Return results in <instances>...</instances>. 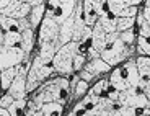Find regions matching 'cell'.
I'll return each mask as SVG.
<instances>
[{
    "mask_svg": "<svg viewBox=\"0 0 150 116\" xmlns=\"http://www.w3.org/2000/svg\"><path fill=\"white\" fill-rule=\"evenodd\" d=\"M69 92V82L67 79H56L51 82L44 83L41 90L34 95L33 101L30 103V110L41 111L42 105L46 103H65Z\"/></svg>",
    "mask_w": 150,
    "mask_h": 116,
    "instance_id": "6da1fadb",
    "label": "cell"
},
{
    "mask_svg": "<svg viewBox=\"0 0 150 116\" xmlns=\"http://www.w3.org/2000/svg\"><path fill=\"white\" fill-rule=\"evenodd\" d=\"M80 53L79 43H69L64 48H60L56 53V57L52 60L54 70L59 72L60 75H69L74 72V59Z\"/></svg>",
    "mask_w": 150,
    "mask_h": 116,
    "instance_id": "7a4b0ae2",
    "label": "cell"
},
{
    "mask_svg": "<svg viewBox=\"0 0 150 116\" xmlns=\"http://www.w3.org/2000/svg\"><path fill=\"white\" fill-rule=\"evenodd\" d=\"M132 53H134V46L129 48V46H126L121 39H117L116 43L106 46L101 53H100V57L111 67V65H117L119 62L127 60L129 57L132 56Z\"/></svg>",
    "mask_w": 150,
    "mask_h": 116,
    "instance_id": "3957f363",
    "label": "cell"
},
{
    "mask_svg": "<svg viewBox=\"0 0 150 116\" xmlns=\"http://www.w3.org/2000/svg\"><path fill=\"white\" fill-rule=\"evenodd\" d=\"M77 10V2H49L47 4V10H46V16L52 18L56 23L62 25L64 21H67L72 15H75Z\"/></svg>",
    "mask_w": 150,
    "mask_h": 116,
    "instance_id": "277c9868",
    "label": "cell"
},
{
    "mask_svg": "<svg viewBox=\"0 0 150 116\" xmlns=\"http://www.w3.org/2000/svg\"><path fill=\"white\" fill-rule=\"evenodd\" d=\"M117 103L121 106H127V108H135V110H145L150 108L149 100L142 88H127L126 92H121L117 97Z\"/></svg>",
    "mask_w": 150,
    "mask_h": 116,
    "instance_id": "5b68a950",
    "label": "cell"
},
{
    "mask_svg": "<svg viewBox=\"0 0 150 116\" xmlns=\"http://www.w3.org/2000/svg\"><path fill=\"white\" fill-rule=\"evenodd\" d=\"M26 54L21 48H4L2 54H0V69L7 70V69H13L25 60Z\"/></svg>",
    "mask_w": 150,
    "mask_h": 116,
    "instance_id": "8992f818",
    "label": "cell"
},
{
    "mask_svg": "<svg viewBox=\"0 0 150 116\" xmlns=\"http://www.w3.org/2000/svg\"><path fill=\"white\" fill-rule=\"evenodd\" d=\"M59 31H60L59 23H56L52 18L46 16L41 23V28H39V44L41 43H52V44H56L57 38H59Z\"/></svg>",
    "mask_w": 150,
    "mask_h": 116,
    "instance_id": "52a82bcc",
    "label": "cell"
},
{
    "mask_svg": "<svg viewBox=\"0 0 150 116\" xmlns=\"http://www.w3.org/2000/svg\"><path fill=\"white\" fill-rule=\"evenodd\" d=\"M121 74H122V77L129 88H139L140 82H142V77H140L139 70H137L135 60H131V59L126 60L124 65L121 67Z\"/></svg>",
    "mask_w": 150,
    "mask_h": 116,
    "instance_id": "ba28073f",
    "label": "cell"
},
{
    "mask_svg": "<svg viewBox=\"0 0 150 116\" xmlns=\"http://www.w3.org/2000/svg\"><path fill=\"white\" fill-rule=\"evenodd\" d=\"M30 70L36 75V79L39 80V82H44L47 77H51V75H52V72H56V70H54L52 62H44V60H42L39 56H36L33 59Z\"/></svg>",
    "mask_w": 150,
    "mask_h": 116,
    "instance_id": "9c48e42d",
    "label": "cell"
},
{
    "mask_svg": "<svg viewBox=\"0 0 150 116\" xmlns=\"http://www.w3.org/2000/svg\"><path fill=\"white\" fill-rule=\"evenodd\" d=\"M7 93L11 95L15 100L25 98V95H26V75H16V79L13 80V83L8 88Z\"/></svg>",
    "mask_w": 150,
    "mask_h": 116,
    "instance_id": "30bf717a",
    "label": "cell"
},
{
    "mask_svg": "<svg viewBox=\"0 0 150 116\" xmlns=\"http://www.w3.org/2000/svg\"><path fill=\"white\" fill-rule=\"evenodd\" d=\"M106 36L108 34L103 31V28L100 26V23H96L93 26V33H91V48L96 53H101L103 49L106 48Z\"/></svg>",
    "mask_w": 150,
    "mask_h": 116,
    "instance_id": "8fae6325",
    "label": "cell"
},
{
    "mask_svg": "<svg viewBox=\"0 0 150 116\" xmlns=\"http://www.w3.org/2000/svg\"><path fill=\"white\" fill-rule=\"evenodd\" d=\"M109 69H111V67H109L108 64H106L101 57H98V59L88 60V62L85 64V69H83V70H86L88 74L93 75V77H96V75H101V74L109 72Z\"/></svg>",
    "mask_w": 150,
    "mask_h": 116,
    "instance_id": "7c38bea8",
    "label": "cell"
},
{
    "mask_svg": "<svg viewBox=\"0 0 150 116\" xmlns=\"http://www.w3.org/2000/svg\"><path fill=\"white\" fill-rule=\"evenodd\" d=\"M109 87L111 88H114L116 92H126V90L129 88L127 87V83H126V80H124V77H122V74H121V67H117V69H114L112 70V74H111V77H109Z\"/></svg>",
    "mask_w": 150,
    "mask_h": 116,
    "instance_id": "4fadbf2b",
    "label": "cell"
},
{
    "mask_svg": "<svg viewBox=\"0 0 150 116\" xmlns=\"http://www.w3.org/2000/svg\"><path fill=\"white\" fill-rule=\"evenodd\" d=\"M98 23H100V26L103 28V31H105L106 34L116 33V28H117V18H116V16H112L111 13H106L105 16H101V18L98 20Z\"/></svg>",
    "mask_w": 150,
    "mask_h": 116,
    "instance_id": "5bb4252c",
    "label": "cell"
},
{
    "mask_svg": "<svg viewBox=\"0 0 150 116\" xmlns=\"http://www.w3.org/2000/svg\"><path fill=\"white\" fill-rule=\"evenodd\" d=\"M44 13H46V4L31 8V13H30V16H28L30 25H31V30H34L38 25H41L42 23V20H44Z\"/></svg>",
    "mask_w": 150,
    "mask_h": 116,
    "instance_id": "9a60e30c",
    "label": "cell"
},
{
    "mask_svg": "<svg viewBox=\"0 0 150 116\" xmlns=\"http://www.w3.org/2000/svg\"><path fill=\"white\" fill-rule=\"evenodd\" d=\"M56 53H57L56 44H52V43H41V48H39V54L38 56L41 57L44 62H52L54 57H56Z\"/></svg>",
    "mask_w": 150,
    "mask_h": 116,
    "instance_id": "2e32d148",
    "label": "cell"
},
{
    "mask_svg": "<svg viewBox=\"0 0 150 116\" xmlns=\"http://www.w3.org/2000/svg\"><path fill=\"white\" fill-rule=\"evenodd\" d=\"M33 46H34V30H28V31H25V33H21L20 48L25 51V54H26V56H30Z\"/></svg>",
    "mask_w": 150,
    "mask_h": 116,
    "instance_id": "e0dca14e",
    "label": "cell"
},
{
    "mask_svg": "<svg viewBox=\"0 0 150 116\" xmlns=\"http://www.w3.org/2000/svg\"><path fill=\"white\" fill-rule=\"evenodd\" d=\"M83 5V10H85V18H86V26L88 28H93L95 25L98 23V20H100V16L96 15V11L93 10V5H91V2H82Z\"/></svg>",
    "mask_w": 150,
    "mask_h": 116,
    "instance_id": "ac0fdd59",
    "label": "cell"
},
{
    "mask_svg": "<svg viewBox=\"0 0 150 116\" xmlns=\"http://www.w3.org/2000/svg\"><path fill=\"white\" fill-rule=\"evenodd\" d=\"M135 65L142 79H150V57L149 56H139L135 59Z\"/></svg>",
    "mask_w": 150,
    "mask_h": 116,
    "instance_id": "d6986e66",
    "label": "cell"
},
{
    "mask_svg": "<svg viewBox=\"0 0 150 116\" xmlns=\"http://www.w3.org/2000/svg\"><path fill=\"white\" fill-rule=\"evenodd\" d=\"M16 75H18V72H16V67L7 69V70H2V77H0V87L8 92V88L11 87L13 80L16 79Z\"/></svg>",
    "mask_w": 150,
    "mask_h": 116,
    "instance_id": "ffe728a7",
    "label": "cell"
},
{
    "mask_svg": "<svg viewBox=\"0 0 150 116\" xmlns=\"http://www.w3.org/2000/svg\"><path fill=\"white\" fill-rule=\"evenodd\" d=\"M0 26L5 33H20L18 30V20H13L10 16L0 15Z\"/></svg>",
    "mask_w": 150,
    "mask_h": 116,
    "instance_id": "44dd1931",
    "label": "cell"
},
{
    "mask_svg": "<svg viewBox=\"0 0 150 116\" xmlns=\"http://www.w3.org/2000/svg\"><path fill=\"white\" fill-rule=\"evenodd\" d=\"M41 113L44 116H60L62 115V105L60 103H46V105H42Z\"/></svg>",
    "mask_w": 150,
    "mask_h": 116,
    "instance_id": "7402d4cb",
    "label": "cell"
},
{
    "mask_svg": "<svg viewBox=\"0 0 150 116\" xmlns=\"http://www.w3.org/2000/svg\"><path fill=\"white\" fill-rule=\"evenodd\" d=\"M137 26H139V38H150V26L144 18L142 11L137 13Z\"/></svg>",
    "mask_w": 150,
    "mask_h": 116,
    "instance_id": "603a6c76",
    "label": "cell"
},
{
    "mask_svg": "<svg viewBox=\"0 0 150 116\" xmlns=\"http://www.w3.org/2000/svg\"><path fill=\"white\" fill-rule=\"evenodd\" d=\"M21 41V33H5L4 48H18Z\"/></svg>",
    "mask_w": 150,
    "mask_h": 116,
    "instance_id": "cb8c5ba5",
    "label": "cell"
},
{
    "mask_svg": "<svg viewBox=\"0 0 150 116\" xmlns=\"http://www.w3.org/2000/svg\"><path fill=\"white\" fill-rule=\"evenodd\" d=\"M135 25V18H122V16H119L117 18V28L116 31L117 33H124V31H127V30H132Z\"/></svg>",
    "mask_w": 150,
    "mask_h": 116,
    "instance_id": "d4e9b609",
    "label": "cell"
},
{
    "mask_svg": "<svg viewBox=\"0 0 150 116\" xmlns=\"http://www.w3.org/2000/svg\"><path fill=\"white\" fill-rule=\"evenodd\" d=\"M108 8H109V13H111L112 16H116V18H119L121 11L126 8V0L124 2H117V0H111V2H108Z\"/></svg>",
    "mask_w": 150,
    "mask_h": 116,
    "instance_id": "484cf974",
    "label": "cell"
},
{
    "mask_svg": "<svg viewBox=\"0 0 150 116\" xmlns=\"http://www.w3.org/2000/svg\"><path fill=\"white\" fill-rule=\"evenodd\" d=\"M137 51L140 53V56L150 57V38H139L137 39Z\"/></svg>",
    "mask_w": 150,
    "mask_h": 116,
    "instance_id": "4316f807",
    "label": "cell"
},
{
    "mask_svg": "<svg viewBox=\"0 0 150 116\" xmlns=\"http://www.w3.org/2000/svg\"><path fill=\"white\" fill-rule=\"evenodd\" d=\"M119 39H121V41H122L126 46L132 48V46H134V43H135V31H134V28H132V30L124 31V33H121V34H119Z\"/></svg>",
    "mask_w": 150,
    "mask_h": 116,
    "instance_id": "83f0119b",
    "label": "cell"
},
{
    "mask_svg": "<svg viewBox=\"0 0 150 116\" xmlns=\"http://www.w3.org/2000/svg\"><path fill=\"white\" fill-rule=\"evenodd\" d=\"M93 5V10L96 11V15L101 18L105 16L106 13H109V8H108V2H103V0H98V2H91Z\"/></svg>",
    "mask_w": 150,
    "mask_h": 116,
    "instance_id": "f1b7e54d",
    "label": "cell"
},
{
    "mask_svg": "<svg viewBox=\"0 0 150 116\" xmlns=\"http://www.w3.org/2000/svg\"><path fill=\"white\" fill-rule=\"evenodd\" d=\"M72 93H74L75 98H82L85 93H88V83L83 82V80H79V83L75 85V88H74Z\"/></svg>",
    "mask_w": 150,
    "mask_h": 116,
    "instance_id": "f546056e",
    "label": "cell"
},
{
    "mask_svg": "<svg viewBox=\"0 0 150 116\" xmlns=\"http://www.w3.org/2000/svg\"><path fill=\"white\" fill-rule=\"evenodd\" d=\"M85 64H86V56L85 54H77V56H75V59H74V70L77 72H82L83 69H85Z\"/></svg>",
    "mask_w": 150,
    "mask_h": 116,
    "instance_id": "4dcf8cb0",
    "label": "cell"
},
{
    "mask_svg": "<svg viewBox=\"0 0 150 116\" xmlns=\"http://www.w3.org/2000/svg\"><path fill=\"white\" fill-rule=\"evenodd\" d=\"M137 13H139L137 7H126L122 11H121L119 16H122V18H135V16H137Z\"/></svg>",
    "mask_w": 150,
    "mask_h": 116,
    "instance_id": "1f68e13d",
    "label": "cell"
},
{
    "mask_svg": "<svg viewBox=\"0 0 150 116\" xmlns=\"http://www.w3.org/2000/svg\"><path fill=\"white\" fill-rule=\"evenodd\" d=\"M15 103V98L11 97V95H4V97L0 98V108H5V110H8L11 105Z\"/></svg>",
    "mask_w": 150,
    "mask_h": 116,
    "instance_id": "d6a6232c",
    "label": "cell"
},
{
    "mask_svg": "<svg viewBox=\"0 0 150 116\" xmlns=\"http://www.w3.org/2000/svg\"><path fill=\"white\" fill-rule=\"evenodd\" d=\"M139 88H142V92L145 93L147 100H149V105H150V79H142Z\"/></svg>",
    "mask_w": 150,
    "mask_h": 116,
    "instance_id": "836d02e7",
    "label": "cell"
},
{
    "mask_svg": "<svg viewBox=\"0 0 150 116\" xmlns=\"http://www.w3.org/2000/svg\"><path fill=\"white\" fill-rule=\"evenodd\" d=\"M18 30H20V33H25V31L31 30L30 20H28V18H21V20H18Z\"/></svg>",
    "mask_w": 150,
    "mask_h": 116,
    "instance_id": "e575fe53",
    "label": "cell"
},
{
    "mask_svg": "<svg viewBox=\"0 0 150 116\" xmlns=\"http://www.w3.org/2000/svg\"><path fill=\"white\" fill-rule=\"evenodd\" d=\"M117 39H119V33H111V34H108V36H106V46L108 44H112V43H116Z\"/></svg>",
    "mask_w": 150,
    "mask_h": 116,
    "instance_id": "d590c367",
    "label": "cell"
},
{
    "mask_svg": "<svg viewBox=\"0 0 150 116\" xmlns=\"http://www.w3.org/2000/svg\"><path fill=\"white\" fill-rule=\"evenodd\" d=\"M79 77H80V80H83V82H86V83L90 82V80H93V79H95L93 75H91V74H88L86 70H82V72H80V75H79Z\"/></svg>",
    "mask_w": 150,
    "mask_h": 116,
    "instance_id": "8d00e7d4",
    "label": "cell"
},
{
    "mask_svg": "<svg viewBox=\"0 0 150 116\" xmlns=\"http://www.w3.org/2000/svg\"><path fill=\"white\" fill-rule=\"evenodd\" d=\"M142 15H144V18L147 20V23H149V26H150V8H144L142 10Z\"/></svg>",
    "mask_w": 150,
    "mask_h": 116,
    "instance_id": "74e56055",
    "label": "cell"
},
{
    "mask_svg": "<svg viewBox=\"0 0 150 116\" xmlns=\"http://www.w3.org/2000/svg\"><path fill=\"white\" fill-rule=\"evenodd\" d=\"M4 41H5V31L0 26V46H4Z\"/></svg>",
    "mask_w": 150,
    "mask_h": 116,
    "instance_id": "f35d334b",
    "label": "cell"
},
{
    "mask_svg": "<svg viewBox=\"0 0 150 116\" xmlns=\"http://www.w3.org/2000/svg\"><path fill=\"white\" fill-rule=\"evenodd\" d=\"M0 116H10V113H8V110L0 108Z\"/></svg>",
    "mask_w": 150,
    "mask_h": 116,
    "instance_id": "ab89813d",
    "label": "cell"
},
{
    "mask_svg": "<svg viewBox=\"0 0 150 116\" xmlns=\"http://www.w3.org/2000/svg\"><path fill=\"white\" fill-rule=\"evenodd\" d=\"M145 7H147V8H150V0H149V2L145 4Z\"/></svg>",
    "mask_w": 150,
    "mask_h": 116,
    "instance_id": "60d3db41",
    "label": "cell"
},
{
    "mask_svg": "<svg viewBox=\"0 0 150 116\" xmlns=\"http://www.w3.org/2000/svg\"><path fill=\"white\" fill-rule=\"evenodd\" d=\"M2 51H4V46H0V54H2Z\"/></svg>",
    "mask_w": 150,
    "mask_h": 116,
    "instance_id": "b9f144b4",
    "label": "cell"
},
{
    "mask_svg": "<svg viewBox=\"0 0 150 116\" xmlns=\"http://www.w3.org/2000/svg\"><path fill=\"white\" fill-rule=\"evenodd\" d=\"M0 77H2V69H0Z\"/></svg>",
    "mask_w": 150,
    "mask_h": 116,
    "instance_id": "7bdbcfd3",
    "label": "cell"
}]
</instances>
